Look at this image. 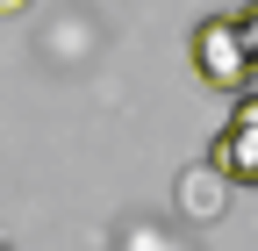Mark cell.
<instances>
[{"label":"cell","mask_w":258,"mask_h":251,"mask_svg":"<svg viewBox=\"0 0 258 251\" xmlns=\"http://www.w3.org/2000/svg\"><path fill=\"white\" fill-rule=\"evenodd\" d=\"M186 57H194V72H201V86L230 93V101L251 93V57H244V43H237V22H230V15H201V22H194Z\"/></svg>","instance_id":"1"},{"label":"cell","mask_w":258,"mask_h":251,"mask_svg":"<svg viewBox=\"0 0 258 251\" xmlns=\"http://www.w3.org/2000/svg\"><path fill=\"white\" fill-rule=\"evenodd\" d=\"M208 165L230 186H258V93H244L230 108V122H222L215 144H208Z\"/></svg>","instance_id":"2"},{"label":"cell","mask_w":258,"mask_h":251,"mask_svg":"<svg viewBox=\"0 0 258 251\" xmlns=\"http://www.w3.org/2000/svg\"><path fill=\"white\" fill-rule=\"evenodd\" d=\"M230 194H237V186L222 179V172H215L208 158H201V165H186V172L172 179V201H179V215H186V223H222Z\"/></svg>","instance_id":"3"},{"label":"cell","mask_w":258,"mask_h":251,"mask_svg":"<svg viewBox=\"0 0 258 251\" xmlns=\"http://www.w3.org/2000/svg\"><path fill=\"white\" fill-rule=\"evenodd\" d=\"M230 22H237V43H244V57H251V72H258V0H244V8H237Z\"/></svg>","instance_id":"4"},{"label":"cell","mask_w":258,"mask_h":251,"mask_svg":"<svg viewBox=\"0 0 258 251\" xmlns=\"http://www.w3.org/2000/svg\"><path fill=\"white\" fill-rule=\"evenodd\" d=\"M122 251H186L179 237H165V230H129V244Z\"/></svg>","instance_id":"5"},{"label":"cell","mask_w":258,"mask_h":251,"mask_svg":"<svg viewBox=\"0 0 258 251\" xmlns=\"http://www.w3.org/2000/svg\"><path fill=\"white\" fill-rule=\"evenodd\" d=\"M22 8H29V0H0V15H22Z\"/></svg>","instance_id":"6"},{"label":"cell","mask_w":258,"mask_h":251,"mask_svg":"<svg viewBox=\"0 0 258 251\" xmlns=\"http://www.w3.org/2000/svg\"><path fill=\"white\" fill-rule=\"evenodd\" d=\"M0 251H8V244H0Z\"/></svg>","instance_id":"7"}]
</instances>
